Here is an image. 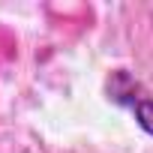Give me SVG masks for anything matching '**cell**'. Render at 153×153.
Wrapping results in <instances>:
<instances>
[{"label":"cell","mask_w":153,"mask_h":153,"mask_svg":"<svg viewBox=\"0 0 153 153\" xmlns=\"http://www.w3.org/2000/svg\"><path fill=\"white\" fill-rule=\"evenodd\" d=\"M105 90H108V99H111V102L129 108V111L135 114L138 126L153 135V99L147 96V90L141 87V81H135L126 69H117V72H111Z\"/></svg>","instance_id":"6da1fadb"}]
</instances>
